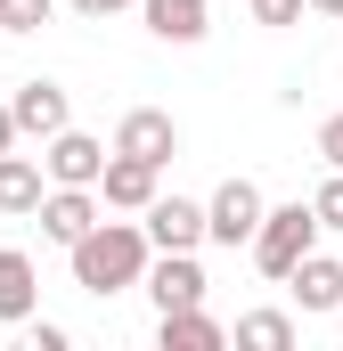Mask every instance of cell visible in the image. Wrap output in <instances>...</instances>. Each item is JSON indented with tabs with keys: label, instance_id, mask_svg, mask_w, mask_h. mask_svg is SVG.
<instances>
[{
	"label": "cell",
	"instance_id": "4",
	"mask_svg": "<svg viewBox=\"0 0 343 351\" xmlns=\"http://www.w3.org/2000/svg\"><path fill=\"white\" fill-rule=\"evenodd\" d=\"M98 164H106V139H90L74 123L41 139V180L49 188H98Z\"/></svg>",
	"mask_w": 343,
	"mask_h": 351
},
{
	"label": "cell",
	"instance_id": "12",
	"mask_svg": "<svg viewBox=\"0 0 343 351\" xmlns=\"http://www.w3.org/2000/svg\"><path fill=\"white\" fill-rule=\"evenodd\" d=\"M139 25L156 41H172V49H196L213 33V0H139Z\"/></svg>",
	"mask_w": 343,
	"mask_h": 351
},
{
	"label": "cell",
	"instance_id": "21",
	"mask_svg": "<svg viewBox=\"0 0 343 351\" xmlns=\"http://www.w3.org/2000/svg\"><path fill=\"white\" fill-rule=\"evenodd\" d=\"M74 16H90V25H106V16H123V8H139V0H66Z\"/></svg>",
	"mask_w": 343,
	"mask_h": 351
},
{
	"label": "cell",
	"instance_id": "13",
	"mask_svg": "<svg viewBox=\"0 0 343 351\" xmlns=\"http://www.w3.org/2000/svg\"><path fill=\"white\" fill-rule=\"evenodd\" d=\"M41 311V269L25 245H0V327H25Z\"/></svg>",
	"mask_w": 343,
	"mask_h": 351
},
{
	"label": "cell",
	"instance_id": "8",
	"mask_svg": "<svg viewBox=\"0 0 343 351\" xmlns=\"http://www.w3.org/2000/svg\"><path fill=\"white\" fill-rule=\"evenodd\" d=\"M115 156H139V164L164 172L172 156H180V123H172L164 106H131V114L115 123Z\"/></svg>",
	"mask_w": 343,
	"mask_h": 351
},
{
	"label": "cell",
	"instance_id": "18",
	"mask_svg": "<svg viewBox=\"0 0 343 351\" xmlns=\"http://www.w3.org/2000/svg\"><path fill=\"white\" fill-rule=\"evenodd\" d=\"M311 221H319V237H327V229H343V172L319 180V196H311Z\"/></svg>",
	"mask_w": 343,
	"mask_h": 351
},
{
	"label": "cell",
	"instance_id": "10",
	"mask_svg": "<svg viewBox=\"0 0 343 351\" xmlns=\"http://www.w3.org/2000/svg\"><path fill=\"white\" fill-rule=\"evenodd\" d=\"M164 188V172L156 164H139V156H115L106 147V164H98V204L106 213H147V196Z\"/></svg>",
	"mask_w": 343,
	"mask_h": 351
},
{
	"label": "cell",
	"instance_id": "1",
	"mask_svg": "<svg viewBox=\"0 0 343 351\" xmlns=\"http://www.w3.org/2000/svg\"><path fill=\"white\" fill-rule=\"evenodd\" d=\"M147 229L139 221H90L82 237L66 245V262H74V286L82 294H123V286H139V269H147Z\"/></svg>",
	"mask_w": 343,
	"mask_h": 351
},
{
	"label": "cell",
	"instance_id": "6",
	"mask_svg": "<svg viewBox=\"0 0 343 351\" xmlns=\"http://www.w3.org/2000/svg\"><path fill=\"white\" fill-rule=\"evenodd\" d=\"M139 286H147V302L156 311H188V302H204V262L196 254H147V269H139Z\"/></svg>",
	"mask_w": 343,
	"mask_h": 351
},
{
	"label": "cell",
	"instance_id": "17",
	"mask_svg": "<svg viewBox=\"0 0 343 351\" xmlns=\"http://www.w3.org/2000/svg\"><path fill=\"white\" fill-rule=\"evenodd\" d=\"M58 16V0H0V33H41Z\"/></svg>",
	"mask_w": 343,
	"mask_h": 351
},
{
	"label": "cell",
	"instance_id": "22",
	"mask_svg": "<svg viewBox=\"0 0 343 351\" xmlns=\"http://www.w3.org/2000/svg\"><path fill=\"white\" fill-rule=\"evenodd\" d=\"M25 327H33V351H66V343H74L58 319H25Z\"/></svg>",
	"mask_w": 343,
	"mask_h": 351
},
{
	"label": "cell",
	"instance_id": "16",
	"mask_svg": "<svg viewBox=\"0 0 343 351\" xmlns=\"http://www.w3.org/2000/svg\"><path fill=\"white\" fill-rule=\"evenodd\" d=\"M229 343H246V351H294V319H286V311H246V319L229 327Z\"/></svg>",
	"mask_w": 343,
	"mask_h": 351
},
{
	"label": "cell",
	"instance_id": "15",
	"mask_svg": "<svg viewBox=\"0 0 343 351\" xmlns=\"http://www.w3.org/2000/svg\"><path fill=\"white\" fill-rule=\"evenodd\" d=\"M41 188H49V180H41V156H16V147L0 156V213H8V221H33Z\"/></svg>",
	"mask_w": 343,
	"mask_h": 351
},
{
	"label": "cell",
	"instance_id": "24",
	"mask_svg": "<svg viewBox=\"0 0 343 351\" xmlns=\"http://www.w3.org/2000/svg\"><path fill=\"white\" fill-rule=\"evenodd\" d=\"M303 8H311V16H343V0H303Z\"/></svg>",
	"mask_w": 343,
	"mask_h": 351
},
{
	"label": "cell",
	"instance_id": "2",
	"mask_svg": "<svg viewBox=\"0 0 343 351\" xmlns=\"http://www.w3.org/2000/svg\"><path fill=\"white\" fill-rule=\"evenodd\" d=\"M311 245H319V221H311V204H303V196H294V204H261L254 237H246V254H254L261 278H286Z\"/></svg>",
	"mask_w": 343,
	"mask_h": 351
},
{
	"label": "cell",
	"instance_id": "3",
	"mask_svg": "<svg viewBox=\"0 0 343 351\" xmlns=\"http://www.w3.org/2000/svg\"><path fill=\"white\" fill-rule=\"evenodd\" d=\"M261 204H270V196H261L254 180H246V172H229L221 188H213V196H204V245H229V254H237V245L254 237Z\"/></svg>",
	"mask_w": 343,
	"mask_h": 351
},
{
	"label": "cell",
	"instance_id": "11",
	"mask_svg": "<svg viewBox=\"0 0 343 351\" xmlns=\"http://www.w3.org/2000/svg\"><path fill=\"white\" fill-rule=\"evenodd\" d=\"M33 221H41V237H49V245H74L90 221H98V188H41Z\"/></svg>",
	"mask_w": 343,
	"mask_h": 351
},
{
	"label": "cell",
	"instance_id": "5",
	"mask_svg": "<svg viewBox=\"0 0 343 351\" xmlns=\"http://www.w3.org/2000/svg\"><path fill=\"white\" fill-rule=\"evenodd\" d=\"M139 229H147V245L156 254H196L204 245V204L196 196H147V213H139Z\"/></svg>",
	"mask_w": 343,
	"mask_h": 351
},
{
	"label": "cell",
	"instance_id": "20",
	"mask_svg": "<svg viewBox=\"0 0 343 351\" xmlns=\"http://www.w3.org/2000/svg\"><path fill=\"white\" fill-rule=\"evenodd\" d=\"M319 164H327V172H343V114H327V123H319Z\"/></svg>",
	"mask_w": 343,
	"mask_h": 351
},
{
	"label": "cell",
	"instance_id": "7",
	"mask_svg": "<svg viewBox=\"0 0 343 351\" xmlns=\"http://www.w3.org/2000/svg\"><path fill=\"white\" fill-rule=\"evenodd\" d=\"M8 114H16V139H49V131H66V123H74V98H66V82L33 74V82H16Z\"/></svg>",
	"mask_w": 343,
	"mask_h": 351
},
{
	"label": "cell",
	"instance_id": "19",
	"mask_svg": "<svg viewBox=\"0 0 343 351\" xmlns=\"http://www.w3.org/2000/svg\"><path fill=\"white\" fill-rule=\"evenodd\" d=\"M246 8H254V25H270V33L303 25V0H246Z\"/></svg>",
	"mask_w": 343,
	"mask_h": 351
},
{
	"label": "cell",
	"instance_id": "23",
	"mask_svg": "<svg viewBox=\"0 0 343 351\" xmlns=\"http://www.w3.org/2000/svg\"><path fill=\"white\" fill-rule=\"evenodd\" d=\"M8 147H16V114L0 106V156H8Z\"/></svg>",
	"mask_w": 343,
	"mask_h": 351
},
{
	"label": "cell",
	"instance_id": "14",
	"mask_svg": "<svg viewBox=\"0 0 343 351\" xmlns=\"http://www.w3.org/2000/svg\"><path fill=\"white\" fill-rule=\"evenodd\" d=\"M156 335H164V351H221V343H229V327H221L204 302H188V311H156Z\"/></svg>",
	"mask_w": 343,
	"mask_h": 351
},
{
	"label": "cell",
	"instance_id": "9",
	"mask_svg": "<svg viewBox=\"0 0 343 351\" xmlns=\"http://www.w3.org/2000/svg\"><path fill=\"white\" fill-rule=\"evenodd\" d=\"M278 286L303 302V319H327V311H343V262H335V254H319V245H311L303 262L286 269Z\"/></svg>",
	"mask_w": 343,
	"mask_h": 351
}]
</instances>
